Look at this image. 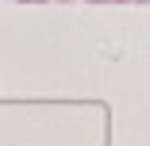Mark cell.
Here are the masks:
<instances>
[{
    "label": "cell",
    "instance_id": "obj_1",
    "mask_svg": "<svg viewBox=\"0 0 150 146\" xmlns=\"http://www.w3.org/2000/svg\"><path fill=\"white\" fill-rule=\"evenodd\" d=\"M19 4H46V0H19Z\"/></svg>",
    "mask_w": 150,
    "mask_h": 146
},
{
    "label": "cell",
    "instance_id": "obj_2",
    "mask_svg": "<svg viewBox=\"0 0 150 146\" xmlns=\"http://www.w3.org/2000/svg\"><path fill=\"white\" fill-rule=\"evenodd\" d=\"M88 4H108V0H88Z\"/></svg>",
    "mask_w": 150,
    "mask_h": 146
},
{
    "label": "cell",
    "instance_id": "obj_3",
    "mask_svg": "<svg viewBox=\"0 0 150 146\" xmlns=\"http://www.w3.org/2000/svg\"><path fill=\"white\" fill-rule=\"evenodd\" d=\"M115 4H131V0H115Z\"/></svg>",
    "mask_w": 150,
    "mask_h": 146
},
{
    "label": "cell",
    "instance_id": "obj_4",
    "mask_svg": "<svg viewBox=\"0 0 150 146\" xmlns=\"http://www.w3.org/2000/svg\"><path fill=\"white\" fill-rule=\"evenodd\" d=\"M139 4H150V0H139Z\"/></svg>",
    "mask_w": 150,
    "mask_h": 146
}]
</instances>
